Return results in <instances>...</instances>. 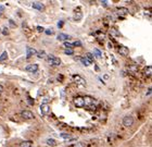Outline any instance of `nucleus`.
I'll use <instances>...</instances> for the list:
<instances>
[{"label":"nucleus","mask_w":152,"mask_h":147,"mask_svg":"<svg viewBox=\"0 0 152 147\" xmlns=\"http://www.w3.org/2000/svg\"><path fill=\"white\" fill-rule=\"evenodd\" d=\"M134 118L131 116H126L123 118V125L126 126V128H130V126L134 125Z\"/></svg>","instance_id":"1"},{"label":"nucleus","mask_w":152,"mask_h":147,"mask_svg":"<svg viewBox=\"0 0 152 147\" xmlns=\"http://www.w3.org/2000/svg\"><path fill=\"white\" fill-rule=\"evenodd\" d=\"M21 117L24 120H33L34 119V113L31 110H23L21 112Z\"/></svg>","instance_id":"2"},{"label":"nucleus","mask_w":152,"mask_h":147,"mask_svg":"<svg viewBox=\"0 0 152 147\" xmlns=\"http://www.w3.org/2000/svg\"><path fill=\"white\" fill-rule=\"evenodd\" d=\"M73 80L77 85H79V86H86V81L80 75H78V74L73 75Z\"/></svg>","instance_id":"3"},{"label":"nucleus","mask_w":152,"mask_h":147,"mask_svg":"<svg viewBox=\"0 0 152 147\" xmlns=\"http://www.w3.org/2000/svg\"><path fill=\"white\" fill-rule=\"evenodd\" d=\"M48 62L51 65H60L61 64V59L58 58V57H54V56H49Z\"/></svg>","instance_id":"4"},{"label":"nucleus","mask_w":152,"mask_h":147,"mask_svg":"<svg viewBox=\"0 0 152 147\" xmlns=\"http://www.w3.org/2000/svg\"><path fill=\"white\" fill-rule=\"evenodd\" d=\"M74 104H75L76 107L81 108L84 107L85 104H84V97H80V96H77V97H74Z\"/></svg>","instance_id":"5"},{"label":"nucleus","mask_w":152,"mask_h":147,"mask_svg":"<svg viewBox=\"0 0 152 147\" xmlns=\"http://www.w3.org/2000/svg\"><path fill=\"white\" fill-rule=\"evenodd\" d=\"M40 111H42L43 116H47L49 111H50V106L48 104H42V106H40Z\"/></svg>","instance_id":"6"},{"label":"nucleus","mask_w":152,"mask_h":147,"mask_svg":"<svg viewBox=\"0 0 152 147\" xmlns=\"http://www.w3.org/2000/svg\"><path fill=\"white\" fill-rule=\"evenodd\" d=\"M25 71L31 72V73L37 72V71H38V64H28L27 67L25 68Z\"/></svg>","instance_id":"7"},{"label":"nucleus","mask_w":152,"mask_h":147,"mask_svg":"<svg viewBox=\"0 0 152 147\" xmlns=\"http://www.w3.org/2000/svg\"><path fill=\"white\" fill-rule=\"evenodd\" d=\"M70 38H71V36L67 34H64V33H60L58 35V37H57V39L60 40V42H67Z\"/></svg>","instance_id":"8"},{"label":"nucleus","mask_w":152,"mask_h":147,"mask_svg":"<svg viewBox=\"0 0 152 147\" xmlns=\"http://www.w3.org/2000/svg\"><path fill=\"white\" fill-rule=\"evenodd\" d=\"M94 103H96V100H94L93 98L89 97V96L84 97V104H85V106H92V105H94Z\"/></svg>","instance_id":"9"},{"label":"nucleus","mask_w":152,"mask_h":147,"mask_svg":"<svg viewBox=\"0 0 152 147\" xmlns=\"http://www.w3.org/2000/svg\"><path fill=\"white\" fill-rule=\"evenodd\" d=\"M33 8L36 9V10H38V11H40V12H43L45 10V6L43 5L42 2H38V1H36V2L33 3Z\"/></svg>","instance_id":"10"},{"label":"nucleus","mask_w":152,"mask_h":147,"mask_svg":"<svg viewBox=\"0 0 152 147\" xmlns=\"http://www.w3.org/2000/svg\"><path fill=\"white\" fill-rule=\"evenodd\" d=\"M118 52H120V55H122V56H128L129 49L126 46H121L120 48H118Z\"/></svg>","instance_id":"11"},{"label":"nucleus","mask_w":152,"mask_h":147,"mask_svg":"<svg viewBox=\"0 0 152 147\" xmlns=\"http://www.w3.org/2000/svg\"><path fill=\"white\" fill-rule=\"evenodd\" d=\"M26 54H27V58H30V57L32 56H34L37 54V50L34 48H31V47H27L26 48Z\"/></svg>","instance_id":"12"},{"label":"nucleus","mask_w":152,"mask_h":147,"mask_svg":"<svg viewBox=\"0 0 152 147\" xmlns=\"http://www.w3.org/2000/svg\"><path fill=\"white\" fill-rule=\"evenodd\" d=\"M143 74H145L147 77H151V74H152V68L150 65H148L143 69Z\"/></svg>","instance_id":"13"},{"label":"nucleus","mask_w":152,"mask_h":147,"mask_svg":"<svg viewBox=\"0 0 152 147\" xmlns=\"http://www.w3.org/2000/svg\"><path fill=\"white\" fill-rule=\"evenodd\" d=\"M46 143H47V145L51 146V147H54V146L58 145V143H57V141L54 140V138H48Z\"/></svg>","instance_id":"14"},{"label":"nucleus","mask_w":152,"mask_h":147,"mask_svg":"<svg viewBox=\"0 0 152 147\" xmlns=\"http://www.w3.org/2000/svg\"><path fill=\"white\" fill-rule=\"evenodd\" d=\"M127 13H128V10H127L126 8H120V9H117L118 15H126Z\"/></svg>","instance_id":"15"},{"label":"nucleus","mask_w":152,"mask_h":147,"mask_svg":"<svg viewBox=\"0 0 152 147\" xmlns=\"http://www.w3.org/2000/svg\"><path fill=\"white\" fill-rule=\"evenodd\" d=\"M33 146V142L31 141H24L20 144V147H32Z\"/></svg>","instance_id":"16"},{"label":"nucleus","mask_w":152,"mask_h":147,"mask_svg":"<svg viewBox=\"0 0 152 147\" xmlns=\"http://www.w3.org/2000/svg\"><path fill=\"white\" fill-rule=\"evenodd\" d=\"M60 136L62 137V138H65V140H72V141H75L74 138L72 137L71 134H67V133H62V134H60Z\"/></svg>","instance_id":"17"},{"label":"nucleus","mask_w":152,"mask_h":147,"mask_svg":"<svg viewBox=\"0 0 152 147\" xmlns=\"http://www.w3.org/2000/svg\"><path fill=\"white\" fill-rule=\"evenodd\" d=\"M37 57H38L39 59H44V58H46V52H45L44 50H40V51H37Z\"/></svg>","instance_id":"18"},{"label":"nucleus","mask_w":152,"mask_h":147,"mask_svg":"<svg viewBox=\"0 0 152 147\" xmlns=\"http://www.w3.org/2000/svg\"><path fill=\"white\" fill-rule=\"evenodd\" d=\"M78 60H80V61H81V63H83L84 65H86V67H88V65L91 64V63L89 62V60H88L87 58H78Z\"/></svg>","instance_id":"19"},{"label":"nucleus","mask_w":152,"mask_h":147,"mask_svg":"<svg viewBox=\"0 0 152 147\" xmlns=\"http://www.w3.org/2000/svg\"><path fill=\"white\" fill-rule=\"evenodd\" d=\"M7 59H8V52L7 51H3L2 54H1V56H0V62H1V61H5Z\"/></svg>","instance_id":"20"},{"label":"nucleus","mask_w":152,"mask_h":147,"mask_svg":"<svg viewBox=\"0 0 152 147\" xmlns=\"http://www.w3.org/2000/svg\"><path fill=\"white\" fill-rule=\"evenodd\" d=\"M64 54H65V55H67V56H72V55L74 54V50H73L72 48H65Z\"/></svg>","instance_id":"21"},{"label":"nucleus","mask_w":152,"mask_h":147,"mask_svg":"<svg viewBox=\"0 0 152 147\" xmlns=\"http://www.w3.org/2000/svg\"><path fill=\"white\" fill-rule=\"evenodd\" d=\"M93 52H94V55H96L97 57H98V58H102V55H101V51L99 50V49H98V48H94V50H93Z\"/></svg>","instance_id":"22"},{"label":"nucleus","mask_w":152,"mask_h":147,"mask_svg":"<svg viewBox=\"0 0 152 147\" xmlns=\"http://www.w3.org/2000/svg\"><path fill=\"white\" fill-rule=\"evenodd\" d=\"M71 147H85V144H83V143H80V142H78V143H76V144H74V145H72Z\"/></svg>","instance_id":"23"},{"label":"nucleus","mask_w":152,"mask_h":147,"mask_svg":"<svg viewBox=\"0 0 152 147\" xmlns=\"http://www.w3.org/2000/svg\"><path fill=\"white\" fill-rule=\"evenodd\" d=\"M86 57H87V59L89 60V62L91 63L92 62V55L90 54V52H87V54H86Z\"/></svg>","instance_id":"24"},{"label":"nucleus","mask_w":152,"mask_h":147,"mask_svg":"<svg viewBox=\"0 0 152 147\" xmlns=\"http://www.w3.org/2000/svg\"><path fill=\"white\" fill-rule=\"evenodd\" d=\"M72 45H73V46H76V47H80L81 46V42H80V40H76V42H74Z\"/></svg>","instance_id":"25"},{"label":"nucleus","mask_w":152,"mask_h":147,"mask_svg":"<svg viewBox=\"0 0 152 147\" xmlns=\"http://www.w3.org/2000/svg\"><path fill=\"white\" fill-rule=\"evenodd\" d=\"M64 46H65V48H72V47H73V45H72V43L64 42Z\"/></svg>","instance_id":"26"},{"label":"nucleus","mask_w":152,"mask_h":147,"mask_svg":"<svg viewBox=\"0 0 152 147\" xmlns=\"http://www.w3.org/2000/svg\"><path fill=\"white\" fill-rule=\"evenodd\" d=\"M46 33L48 35H50V34H53V30H46Z\"/></svg>","instance_id":"27"},{"label":"nucleus","mask_w":152,"mask_h":147,"mask_svg":"<svg viewBox=\"0 0 152 147\" xmlns=\"http://www.w3.org/2000/svg\"><path fill=\"white\" fill-rule=\"evenodd\" d=\"M3 35H7L8 34V30H7V27H5V28H3Z\"/></svg>","instance_id":"28"},{"label":"nucleus","mask_w":152,"mask_h":147,"mask_svg":"<svg viewBox=\"0 0 152 147\" xmlns=\"http://www.w3.org/2000/svg\"><path fill=\"white\" fill-rule=\"evenodd\" d=\"M37 30H38L39 32H43V31H44V27H42V26H37Z\"/></svg>","instance_id":"29"},{"label":"nucleus","mask_w":152,"mask_h":147,"mask_svg":"<svg viewBox=\"0 0 152 147\" xmlns=\"http://www.w3.org/2000/svg\"><path fill=\"white\" fill-rule=\"evenodd\" d=\"M2 92H3V86H2L1 84H0V95L2 94Z\"/></svg>","instance_id":"30"},{"label":"nucleus","mask_w":152,"mask_h":147,"mask_svg":"<svg viewBox=\"0 0 152 147\" xmlns=\"http://www.w3.org/2000/svg\"><path fill=\"white\" fill-rule=\"evenodd\" d=\"M62 25H63V21H60V22H58V26H59V27H61Z\"/></svg>","instance_id":"31"},{"label":"nucleus","mask_w":152,"mask_h":147,"mask_svg":"<svg viewBox=\"0 0 152 147\" xmlns=\"http://www.w3.org/2000/svg\"><path fill=\"white\" fill-rule=\"evenodd\" d=\"M151 95V88L148 89V93H147V96H150Z\"/></svg>","instance_id":"32"},{"label":"nucleus","mask_w":152,"mask_h":147,"mask_svg":"<svg viewBox=\"0 0 152 147\" xmlns=\"http://www.w3.org/2000/svg\"><path fill=\"white\" fill-rule=\"evenodd\" d=\"M104 79H105V80H108V79H109V75H108V74H105V75H104Z\"/></svg>","instance_id":"33"},{"label":"nucleus","mask_w":152,"mask_h":147,"mask_svg":"<svg viewBox=\"0 0 152 147\" xmlns=\"http://www.w3.org/2000/svg\"><path fill=\"white\" fill-rule=\"evenodd\" d=\"M0 16H1V14H0Z\"/></svg>","instance_id":"34"}]
</instances>
